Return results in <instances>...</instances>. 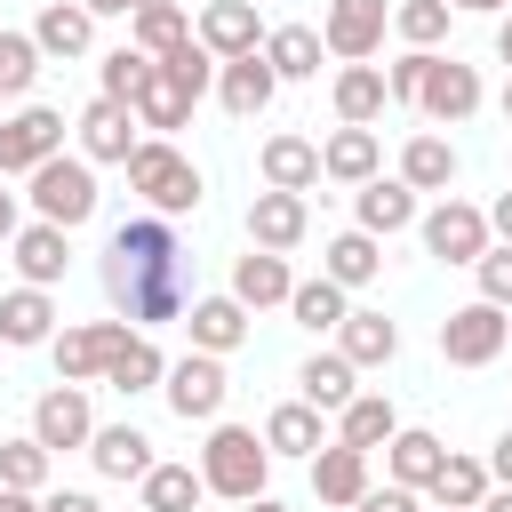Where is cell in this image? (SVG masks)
<instances>
[{"instance_id":"cell-52","label":"cell","mask_w":512,"mask_h":512,"mask_svg":"<svg viewBox=\"0 0 512 512\" xmlns=\"http://www.w3.org/2000/svg\"><path fill=\"white\" fill-rule=\"evenodd\" d=\"M24 224H16V192H0V240H16Z\"/></svg>"},{"instance_id":"cell-46","label":"cell","mask_w":512,"mask_h":512,"mask_svg":"<svg viewBox=\"0 0 512 512\" xmlns=\"http://www.w3.org/2000/svg\"><path fill=\"white\" fill-rule=\"evenodd\" d=\"M424 80H432V48H408L392 72H384V88H392V104H416L424 96Z\"/></svg>"},{"instance_id":"cell-36","label":"cell","mask_w":512,"mask_h":512,"mask_svg":"<svg viewBox=\"0 0 512 512\" xmlns=\"http://www.w3.org/2000/svg\"><path fill=\"white\" fill-rule=\"evenodd\" d=\"M136 488H144V512H192V504L208 496V480H200L192 464H152Z\"/></svg>"},{"instance_id":"cell-20","label":"cell","mask_w":512,"mask_h":512,"mask_svg":"<svg viewBox=\"0 0 512 512\" xmlns=\"http://www.w3.org/2000/svg\"><path fill=\"white\" fill-rule=\"evenodd\" d=\"M32 40H40V56H88V40H96L88 0H48L40 24H32Z\"/></svg>"},{"instance_id":"cell-3","label":"cell","mask_w":512,"mask_h":512,"mask_svg":"<svg viewBox=\"0 0 512 512\" xmlns=\"http://www.w3.org/2000/svg\"><path fill=\"white\" fill-rule=\"evenodd\" d=\"M128 192H144L152 216H192V208H200V168H192L168 136H152V144L128 152Z\"/></svg>"},{"instance_id":"cell-4","label":"cell","mask_w":512,"mask_h":512,"mask_svg":"<svg viewBox=\"0 0 512 512\" xmlns=\"http://www.w3.org/2000/svg\"><path fill=\"white\" fill-rule=\"evenodd\" d=\"M32 208H40V224H64V232L88 224L96 216V168L88 160H64V152L40 160L32 168Z\"/></svg>"},{"instance_id":"cell-44","label":"cell","mask_w":512,"mask_h":512,"mask_svg":"<svg viewBox=\"0 0 512 512\" xmlns=\"http://www.w3.org/2000/svg\"><path fill=\"white\" fill-rule=\"evenodd\" d=\"M32 80H40V40L32 32H0V88L24 96Z\"/></svg>"},{"instance_id":"cell-8","label":"cell","mask_w":512,"mask_h":512,"mask_svg":"<svg viewBox=\"0 0 512 512\" xmlns=\"http://www.w3.org/2000/svg\"><path fill=\"white\" fill-rule=\"evenodd\" d=\"M384 24H392V8H384V0H328L320 40H328L344 64H368V56L384 48Z\"/></svg>"},{"instance_id":"cell-53","label":"cell","mask_w":512,"mask_h":512,"mask_svg":"<svg viewBox=\"0 0 512 512\" xmlns=\"http://www.w3.org/2000/svg\"><path fill=\"white\" fill-rule=\"evenodd\" d=\"M144 0H88V16H136Z\"/></svg>"},{"instance_id":"cell-23","label":"cell","mask_w":512,"mask_h":512,"mask_svg":"<svg viewBox=\"0 0 512 512\" xmlns=\"http://www.w3.org/2000/svg\"><path fill=\"white\" fill-rule=\"evenodd\" d=\"M160 376H168V360H160V344H152L144 328H128V336L112 344V360H104V384H112V392H152Z\"/></svg>"},{"instance_id":"cell-62","label":"cell","mask_w":512,"mask_h":512,"mask_svg":"<svg viewBox=\"0 0 512 512\" xmlns=\"http://www.w3.org/2000/svg\"><path fill=\"white\" fill-rule=\"evenodd\" d=\"M440 512H448V504H440Z\"/></svg>"},{"instance_id":"cell-17","label":"cell","mask_w":512,"mask_h":512,"mask_svg":"<svg viewBox=\"0 0 512 512\" xmlns=\"http://www.w3.org/2000/svg\"><path fill=\"white\" fill-rule=\"evenodd\" d=\"M408 224H416V184H408V176H368V184H360V232L392 240V232H408Z\"/></svg>"},{"instance_id":"cell-42","label":"cell","mask_w":512,"mask_h":512,"mask_svg":"<svg viewBox=\"0 0 512 512\" xmlns=\"http://www.w3.org/2000/svg\"><path fill=\"white\" fill-rule=\"evenodd\" d=\"M448 16H456L448 0H400V8H392V32H400L408 48H432V40L448 32Z\"/></svg>"},{"instance_id":"cell-50","label":"cell","mask_w":512,"mask_h":512,"mask_svg":"<svg viewBox=\"0 0 512 512\" xmlns=\"http://www.w3.org/2000/svg\"><path fill=\"white\" fill-rule=\"evenodd\" d=\"M488 472L512 488V432H496V448H488Z\"/></svg>"},{"instance_id":"cell-21","label":"cell","mask_w":512,"mask_h":512,"mask_svg":"<svg viewBox=\"0 0 512 512\" xmlns=\"http://www.w3.org/2000/svg\"><path fill=\"white\" fill-rule=\"evenodd\" d=\"M64 264H72L64 224H24V232H16V272H24L32 288H56V280H64Z\"/></svg>"},{"instance_id":"cell-57","label":"cell","mask_w":512,"mask_h":512,"mask_svg":"<svg viewBox=\"0 0 512 512\" xmlns=\"http://www.w3.org/2000/svg\"><path fill=\"white\" fill-rule=\"evenodd\" d=\"M248 512H288V504H272V496H248Z\"/></svg>"},{"instance_id":"cell-31","label":"cell","mask_w":512,"mask_h":512,"mask_svg":"<svg viewBox=\"0 0 512 512\" xmlns=\"http://www.w3.org/2000/svg\"><path fill=\"white\" fill-rule=\"evenodd\" d=\"M320 48H328V40H320L312 24H280V32H264V64H272L280 80H312V72H320Z\"/></svg>"},{"instance_id":"cell-15","label":"cell","mask_w":512,"mask_h":512,"mask_svg":"<svg viewBox=\"0 0 512 512\" xmlns=\"http://www.w3.org/2000/svg\"><path fill=\"white\" fill-rule=\"evenodd\" d=\"M232 296H240L248 312H264V304H288V296H296V272H288V256H280V248H248V256L232 264Z\"/></svg>"},{"instance_id":"cell-27","label":"cell","mask_w":512,"mask_h":512,"mask_svg":"<svg viewBox=\"0 0 512 512\" xmlns=\"http://www.w3.org/2000/svg\"><path fill=\"white\" fill-rule=\"evenodd\" d=\"M384 104H392V88H384L376 64H344V72H336V120H344V128H368Z\"/></svg>"},{"instance_id":"cell-9","label":"cell","mask_w":512,"mask_h":512,"mask_svg":"<svg viewBox=\"0 0 512 512\" xmlns=\"http://www.w3.org/2000/svg\"><path fill=\"white\" fill-rule=\"evenodd\" d=\"M424 248H432L440 264H480V248H488V216H480L472 200H440V208L424 216Z\"/></svg>"},{"instance_id":"cell-11","label":"cell","mask_w":512,"mask_h":512,"mask_svg":"<svg viewBox=\"0 0 512 512\" xmlns=\"http://www.w3.org/2000/svg\"><path fill=\"white\" fill-rule=\"evenodd\" d=\"M416 112L424 120H472L480 112V72L472 64H456V56H432V80H424V96H416Z\"/></svg>"},{"instance_id":"cell-19","label":"cell","mask_w":512,"mask_h":512,"mask_svg":"<svg viewBox=\"0 0 512 512\" xmlns=\"http://www.w3.org/2000/svg\"><path fill=\"white\" fill-rule=\"evenodd\" d=\"M304 224H312V216H304V192H256V200H248V240H256V248H296Z\"/></svg>"},{"instance_id":"cell-24","label":"cell","mask_w":512,"mask_h":512,"mask_svg":"<svg viewBox=\"0 0 512 512\" xmlns=\"http://www.w3.org/2000/svg\"><path fill=\"white\" fill-rule=\"evenodd\" d=\"M88 456H96V472H104V480H144V472L160 464V456H152V440H144L136 424H104V432L88 440Z\"/></svg>"},{"instance_id":"cell-35","label":"cell","mask_w":512,"mask_h":512,"mask_svg":"<svg viewBox=\"0 0 512 512\" xmlns=\"http://www.w3.org/2000/svg\"><path fill=\"white\" fill-rule=\"evenodd\" d=\"M376 272H384L376 232H336V240H328V280H336V288H368Z\"/></svg>"},{"instance_id":"cell-22","label":"cell","mask_w":512,"mask_h":512,"mask_svg":"<svg viewBox=\"0 0 512 512\" xmlns=\"http://www.w3.org/2000/svg\"><path fill=\"white\" fill-rule=\"evenodd\" d=\"M248 344V304L240 296H200L192 304V352H240Z\"/></svg>"},{"instance_id":"cell-54","label":"cell","mask_w":512,"mask_h":512,"mask_svg":"<svg viewBox=\"0 0 512 512\" xmlns=\"http://www.w3.org/2000/svg\"><path fill=\"white\" fill-rule=\"evenodd\" d=\"M488 232H504V240H512V192H504V200L488 208Z\"/></svg>"},{"instance_id":"cell-38","label":"cell","mask_w":512,"mask_h":512,"mask_svg":"<svg viewBox=\"0 0 512 512\" xmlns=\"http://www.w3.org/2000/svg\"><path fill=\"white\" fill-rule=\"evenodd\" d=\"M440 464H448V448H440L432 432H392V480H400V488H432Z\"/></svg>"},{"instance_id":"cell-49","label":"cell","mask_w":512,"mask_h":512,"mask_svg":"<svg viewBox=\"0 0 512 512\" xmlns=\"http://www.w3.org/2000/svg\"><path fill=\"white\" fill-rule=\"evenodd\" d=\"M40 512H96V496H88V488H56Z\"/></svg>"},{"instance_id":"cell-18","label":"cell","mask_w":512,"mask_h":512,"mask_svg":"<svg viewBox=\"0 0 512 512\" xmlns=\"http://www.w3.org/2000/svg\"><path fill=\"white\" fill-rule=\"evenodd\" d=\"M312 488H320V504H360L368 496V448H352V440H336V448H320L312 456Z\"/></svg>"},{"instance_id":"cell-59","label":"cell","mask_w":512,"mask_h":512,"mask_svg":"<svg viewBox=\"0 0 512 512\" xmlns=\"http://www.w3.org/2000/svg\"><path fill=\"white\" fill-rule=\"evenodd\" d=\"M504 120H512V88H504Z\"/></svg>"},{"instance_id":"cell-45","label":"cell","mask_w":512,"mask_h":512,"mask_svg":"<svg viewBox=\"0 0 512 512\" xmlns=\"http://www.w3.org/2000/svg\"><path fill=\"white\" fill-rule=\"evenodd\" d=\"M152 64H160V56H144V48H112V56H104V96L136 104V88L152 80Z\"/></svg>"},{"instance_id":"cell-2","label":"cell","mask_w":512,"mask_h":512,"mask_svg":"<svg viewBox=\"0 0 512 512\" xmlns=\"http://www.w3.org/2000/svg\"><path fill=\"white\" fill-rule=\"evenodd\" d=\"M264 472H272L264 432H248V424H216V432H208V448H200V480H208V496L248 504V496H264Z\"/></svg>"},{"instance_id":"cell-28","label":"cell","mask_w":512,"mask_h":512,"mask_svg":"<svg viewBox=\"0 0 512 512\" xmlns=\"http://www.w3.org/2000/svg\"><path fill=\"white\" fill-rule=\"evenodd\" d=\"M264 184H272V192H312V184H320V144L272 136V144H264Z\"/></svg>"},{"instance_id":"cell-5","label":"cell","mask_w":512,"mask_h":512,"mask_svg":"<svg viewBox=\"0 0 512 512\" xmlns=\"http://www.w3.org/2000/svg\"><path fill=\"white\" fill-rule=\"evenodd\" d=\"M504 336H512V312L504 304H456L448 320H440V360H456V368H488L496 352H504Z\"/></svg>"},{"instance_id":"cell-41","label":"cell","mask_w":512,"mask_h":512,"mask_svg":"<svg viewBox=\"0 0 512 512\" xmlns=\"http://www.w3.org/2000/svg\"><path fill=\"white\" fill-rule=\"evenodd\" d=\"M288 312H296V328H344V288L320 272V280H296V296H288Z\"/></svg>"},{"instance_id":"cell-13","label":"cell","mask_w":512,"mask_h":512,"mask_svg":"<svg viewBox=\"0 0 512 512\" xmlns=\"http://www.w3.org/2000/svg\"><path fill=\"white\" fill-rule=\"evenodd\" d=\"M200 48H208V56H256V48H264L256 8H248V0H208V8H200Z\"/></svg>"},{"instance_id":"cell-61","label":"cell","mask_w":512,"mask_h":512,"mask_svg":"<svg viewBox=\"0 0 512 512\" xmlns=\"http://www.w3.org/2000/svg\"><path fill=\"white\" fill-rule=\"evenodd\" d=\"M0 96H8V88H0Z\"/></svg>"},{"instance_id":"cell-1","label":"cell","mask_w":512,"mask_h":512,"mask_svg":"<svg viewBox=\"0 0 512 512\" xmlns=\"http://www.w3.org/2000/svg\"><path fill=\"white\" fill-rule=\"evenodd\" d=\"M104 296H112V312L128 328L184 320V304H192V248L176 240L168 216L112 224V240H104Z\"/></svg>"},{"instance_id":"cell-39","label":"cell","mask_w":512,"mask_h":512,"mask_svg":"<svg viewBox=\"0 0 512 512\" xmlns=\"http://www.w3.org/2000/svg\"><path fill=\"white\" fill-rule=\"evenodd\" d=\"M488 480H496V472H488L480 456H448L440 480H432V496H440L448 512H480V504H488Z\"/></svg>"},{"instance_id":"cell-30","label":"cell","mask_w":512,"mask_h":512,"mask_svg":"<svg viewBox=\"0 0 512 512\" xmlns=\"http://www.w3.org/2000/svg\"><path fill=\"white\" fill-rule=\"evenodd\" d=\"M48 328H56V304H48V288H16V296H0V344H48Z\"/></svg>"},{"instance_id":"cell-10","label":"cell","mask_w":512,"mask_h":512,"mask_svg":"<svg viewBox=\"0 0 512 512\" xmlns=\"http://www.w3.org/2000/svg\"><path fill=\"white\" fill-rule=\"evenodd\" d=\"M32 440H48V448H88V440H96L88 392L56 376V392H40V408H32Z\"/></svg>"},{"instance_id":"cell-37","label":"cell","mask_w":512,"mask_h":512,"mask_svg":"<svg viewBox=\"0 0 512 512\" xmlns=\"http://www.w3.org/2000/svg\"><path fill=\"white\" fill-rule=\"evenodd\" d=\"M296 384H304V400L328 416V408H344V400H352V360H344V352H312V360L296 368Z\"/></svg>"},{"instance_id":"cell-33","label":"cell","mask_w":512,"mask_h":512,"mask_svg":"<svg viewBox=\"0 0 512 512\" xmlns=\"http://www.w3.org/2000/svg\"><path fill=\"white\" fill-rule=\"evenodd\" d=\"M336 416H344V432H336V440H352V448H392V432H400V416H392V400H384V392H352Z\"/></svg>"},{"instance_id":"cell-34","label":"cell","mask_w":512,"mask_h":512,"mask_svg":"<svg viewBox=\"0 0 512 512\" xmlns=\"http://www.w3.org/2000/svg\"><path fill=\"white\" fill-rule=\"evenodd\" d=\"M400 176H408L416 192H448V184H456V144H448V136H408Z\"/></svg>"},{"instance_id":"cell-7","label":"cell","mask_w":512,"mask_h":512,"mask_svg":"<svg viewBox=\"0 0 512 512\" xmlns=\"http://www.w3.org/2000/svg\"><path fill=\"white\" fill-rule=\"evenodd\" d=\"M224 352H184L176 368H168V408L184 416V424H208L216 408H224Z\"/></svg>"},{"instance_id":"cell-6","label":"cell","mask_w":512,"mask_h":512,"mask_svg":"<svg viewBox=\"0 0 512 512\" xmlns=\"http://www.w3.org/2000/svg\"><path fill=\"white\" fill-rule=\"evenodd\" d=\"M56 152H64V112L24 104V112L0 120V176H32V168L56 160Z\"/></svg>"},{"instance_id":"cell-58","label":"cell","mask_w":512,"mask_h":512,"mask_svg":"<svg viewBox=\"0 0 512 512\" xmlns=\"http://www.w3.org/2000/svg\"><path fill=\"white\" fill-rule=\"evenodd\" d=\"M448 8H504V0H448Z\"/></svg>"},{"instance_id":"cell-12","label":"cell","mask_w":512,"mask_h":512,"mask_svg":"<svg viewBox=\"0 0 512 512\" xmlns=\"http://www.w3.org/2000/svg\"><path fill=\"white\" fill-rule=\"evenodd\" d=\"M136 104H120V96H96L88 112H80V160H112V168H128V152H136V120H128Z\"/></svg>"},{"instance_id":"cell-32","label":"cell","mask_w":512,"mask_h":512,"mask_svg":"<svg viewBox=\"0 0 512 512\" xmlns=\"http://www.w3.org/2000/svg\"><path fill=\"white\" fill-rule=\"evenodd\" d=\"M192 104H200V96H192L168 64H152V80L136 88V120H144V128H184V112H192Z\"/></svg>"},{"instance_id":"cell-51","label":"cell","mask_w":512,"mask_h":512,"mask_svg":"<svg viewBox=\"0 0 512 512\" xmlns=\"http://www.w3.org/2000/svg\"><path fill=\"white\" fill-rule=\"evenodd\" d=\"M0 512H40V504H32V488H8L0 480Z\"/></svg>"},{"instance_id":"cell-14","label":"cell","mask_w":512,"mask_h":512,"mask_svg":"<svg viewBox=\"0 0 512 512\" xmlns=\"http://www.w3.org/2000/svg\"><path fill=\"white\" fill-rule=\"evenodd\" d=\"M272 88H280V72L264 64V48H256V56H224V72H216V96H224L232 120H256V112L272 104Z\"/></svg>"},{"instance_id":"cell-16","label":"cell","mask_w":512,"mask_h":512,"mask_svg":"<svg viewBox=\"0 0 512 512\" xmlns=\"http://www.w3.org/2000/svg\"><path fill=\"white\" fill-rule=\"evenodd\" d=\"M128 336V320H96V328H64L56 336V376L64 384H88V376H104V360H112V344Z\"/></svg>"},{"instance_id":"cell-25","label":"cell","mask_w":512,"mask_h":512,"mask_svg":"<svg viewBox=\"0 0 512 512\" xmlns=\"http://www.w3.org/2000/svg\"><path fill=\"white\" fill-rule=\"evenodd\" d=\"M376 160H384L376 128H336V136L320 144V176H336V184H368V176H376Z\"/></svg>"},{"instance_id":"cell-29","label":"cell","mask_w":512,"mask_h":512,"mask_svg":"<svg viewBox=\"0 0 512 512\" xmlns=\"http://www.w3.org/2000/svg\"><path fill=\"white\" fill-rule=\"evenodd\" d=\"M264 448H272V456H320V448H328V440H320V408H312V400L272 408V416H264Z\"/></svg>"},{"instance_id":"cell-55","label":"cell","mask_w":512,"mask_h":512,"mask_svg":"<svg viewBox=\"0 0 512 512\" xmlns=\"http://www.w3.org/2000/svg\"><path fill=\"white\" fill-rule=\"evenodd\" d=\"M496 56H504V64H512V16H504V24H496Z\"/></svg>"},{"instance_id":"cell-43","label":"cell","mask_w":512,"mask_h":512,"mask_svg":"<svg viewBox=\"0 0 512 512\" xmlns=\"http://www.w3.org/2000/svg\"><path fill=\"white\" fill-rule=\"evenodd\" d=\"M48 456H56L48 440H0V480L8 488H40L48 480Z\"/></svg>"},{"instance_id":"cell-26","label":"cell","mask_w":512,"mask_h":512,"mask_svg":"<svg viewBox=\"0 0 512 512\" xmlns=\"http://www.w3.org/2000/svg\"><path fill=\"white\" fill-rule=\"evenodd\" d=\"M336 352H344L352 368H384V360L400 352V328H392L384 312H344V328H336Z\"/></svg>"},{"instance_id":"cell-40","label":"cell","mask_w":512,"mask_h":512,"mask_svg":"<svg viewBox=\"0 0 512 512\" xmlns=\"http://www.w3.org/2000/svg\"><path fill=\"white\" fill-rule=\"evenodd\" d=\"M192 40V16L176 8V0H152V8H136V48L144 56H176Z\"/></svg>"},{"instance_id":"cell-56","label":"cell","mask_w":512,"mask_h":512,"mask_svg":"<svg viewBox=\"0 0 512 512\" xmlns=\"http://www.w3.org/2000/svg\"><path fill=\"white\" fill-rule=\"evenodd\" d=\"M480 512H512V488H488V504Z\"/></svg>"},{"instance_id":"cell-48","label":"cell","mask_w":512,"mask_h":512,"mask_svg":"<svg viewBox=\"0 0 512 512\" xmlns=\"http://www.w3.org/2000/svg\"><path fill=\"white\" fill-rule=\"evenodd\" d=\"M352 512H416V488H400V480H392V488H368Z\"/></svg>"},{"instance_id":"cell-60","label":"cell","mask_w":512,"mask_h":512,"mask_svg":"<svg viewBox=\"0 0 512 512\" xmlns=\"http://www.w3.org/2000/svg\"><path fill=\"white\" fill-rule=\"evenodd\" d=\"M144 8H152V0H144Z\"/></svg>"},{"instance_id":"cell-47","label":"cell","mask_w":512,"mask_h":512,"mask_svg":"<svg viewBox=\"0 0 512 512\" xmlns=\"http://www.w3.org/2000/svg\"><path fill=\"white\" fill-rule=\"evenodd\" d=\"M472 272H480V296L512 312V240H504V248H480V264H472Z\"/></svg>"}]
</instances>
